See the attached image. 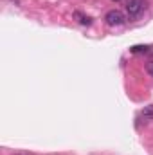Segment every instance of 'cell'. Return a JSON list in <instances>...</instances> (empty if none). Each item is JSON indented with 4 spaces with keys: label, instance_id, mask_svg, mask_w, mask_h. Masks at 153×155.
I'll use <instances>...</instances> for the list:
<instances>
[{
    "label": "cell",
    "instance_id": "obj_5",
    "mask_svg": "<svg viewBox=\"0 0 153 155\" xmlns=\"http://www.w3.org/2000/svg\"><path fill=\"white\" fill-rule=\"evenodd\" d=\"M146 71H148V74L153 78V61H148V65H146Z\"/></svg>",
    "mask_w": 153,
    "mask_h": 155
},
{
    "label": "cell",
    "instance_id": "obj_1",
    "mask_svg": "<svg viewBox=\"0 0 153 155\" xmlns=\"http://www.w3.org/2000/svg\"><path fill=\"white\" fill-rule=\"evenodd\" d=\"M105 22H106L110 27H119V25L126 24V15H124L122 11H119V9H112V11L106 13Z\"/></svg>",
    "mask_w": 153,
    "mask_h": 155
},
{
    "label": "cell",
    "instance_id": "obj_6",
    "mask_svg": "<svg viewBox=\"0 0 153 155\" xmlns=\"http://www.w3.org/2000/svg\"><path fill=\"white\" fill-rule=\"evenodd\" d=\"M112 2H124V0H112Z\"/></svg>",
    "mask_w": 153,
    "mask_h": 155
},
{
    "label": "cell",
    "instance_id": "obj_3",
    "mask_svg": "<svg viewBox=\"0 0 153 155\" xmlns=\"http://www.w3.org/2000/svg\"><path fill=\"white\" fill-rule=\"evenodd\" d=\"M141 116H142V119H144V121H153V105L146 107V108L141 112Z\"/></svg>",
    "mask_w": 153,
    "mask_h": 155
},
{
    "label": "cell",
    "instance_id": "obj_2",
    "mask_svg": "<svg viewBox=\"0 0 153 155\" xmlns=\"http://www.w3.org/2000/svg\"><path fill=\"white\" fill-rule=\"evenodd\" d=\"M146 7V0H128L126 4V11H128V16L130 18H137Z\"/></svg>",
    "mask_w": 153,
    "mask_h": 155
},
{
    "label": "cell",
    "instance_id": "obj_4",
    "mask_svg": "<svg viewBox=\"0 0 153 155\" xmlns=\"http://www.w3.org/2000/svg\"><path fill=\"white\" fill-rule=\"evenodd\" d=\"M74 16H76V18H79V24H83V25H90V22H92V20L88 18V16L81 15L79 11H76V13H74Z\"/></svg>",
    "mask_w": 153,
    "mask_h": 155
}]
</instances>
